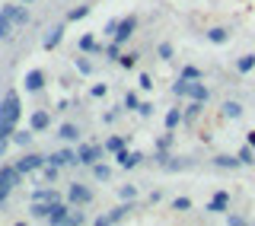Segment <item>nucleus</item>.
Masks as SVG:
<instances>
[{
	"label": "nucleus",
	"mask_w": 255,
	"mask_h": 226,
	"mask_svg": "<svg viewBox=\"0 0 255 226\" xmlns=\"http://www.w3.org/2000/svg\"><path fill=\"white\" fill-rule=\"evenodd\" d=\"M19 112H22V106H19V93L10 90V93L3 96V102H0V118L10 121V124H16V121H19Z\"/></svg>",
	"instance_id": "obj_1"
},
{
	"label": "nucleus",
	"mask_w": 255,
	"mask_h": 226,
	"mask_svg": "<svg viewBox=\"0 0 255 226\" xmlns=\"http://www.w3.org/2000/svg\"><path fill=\"white\" fill-rule=\"evenodd\" d=\"M106 153H109L106 147H96V143H80V147H77V163L93 169V166L99 163L102 156H106Z\"/></svg>",
	"instance_id": "obj_2"
},
{
	"label": "nucleus",
	"mask_w": 255,
	"mask_h": 226,
	"mask_svg": "<svg viewBox=\"0 0 255 226\" xmlns=\"http://www.w3.org/2000/svg\"><path fill=\"white\" fill-rule=\"evenodd\" d=\"M48 163V156H42V153H22L19 159H16V166H19V172L22 175H32V172H38V169H42Z\"/></svg>",
	"instance_id": "obj_3"
},
{
	"label": "nucleus",
	"mask_w": 255,
	"mask_h": 226,
	"mask_svg": "<svg viewBox=\"0 0 255 226\" xmlns=\"http://www.w3.org/2000/svg\"><path fill=\"white\" fill-rule=\"evenodd\" d=\"M0 16H6V19H13V26H16V29H26V26H29V10H26V6L3 3V10H0Z\"/></svg>",
	"instance_id": "obj_4"
},
{
	"label": "nucleus",
	"mask_w": 255,
	"mask_h": 226,
	"mask_svg": "<svg viewBox=\"0 0 255 226\" xmlns=\"http://www.w3.org/2000/svg\"><path fill=\"white\" fill-rule=\"evenodd\" d=\"M67 201H70V204H74V207H83V204H90V201H93V191L86 188V185L74 182V185H70V188H67Z\"/></svg>",
	"instance_id": "obj_5"
},
{
	"label": "nucleus",
	"mask_w": 255,
	"mask_h": 226,
	"mask_svg": "<svg viewBox=\"0 0 255 226\" xmlns=\"http://www.w3.org/2000/svg\"><path fill=\"white\" fill-rule=\"evenodd\" d=\"M207 214H227L230 211V191H214V198L207 201V207H204Z\"/></svg>",
	"instance_id": "obj_6"
},
{
	"label": "nucleus",
	"mask_w": 255,
	"mask_h": 226,
	"mask_svg": "<svg viewBox=\"0 0 255 226\" xmlns=\"http://www.w3.org/2000/svg\"><path fill=\"white\" fill-rule=\"evenodd\" d=\"M134 29H137V16H125V19L118 22V32H115V42H118V45H125L128 38L134 35Z\"/></svg>",
	"instance_id": "obj_7"
},
{
	"label": "nucleus",
	"mask_w": 255,
	"mask_h": 226,
	"mask_svg": "<svg viewBox=\"0 0 255 226\" xmlns=\"http://www.w3.org/2000/svg\"><path fill=\"white\" fill-rule=\"evenodd\" d=\"M115 159H118V166H122V169H134V166H140L143 153H137V150H118Z\"/></svg>",
	"instance_id": "obj_8"
},
{
	"label": "nucleus",
	"mask_w": 255,
	"mask_h": 226,
	"mask_svg": "<svg viewBox=\"0 0 255 226\" xmlns=\"http://www.w3.org/2000/svg\"><path fill=\"white\" fill-rule=\"evenodd\" d=\"M67 214H70V207H67V204H61V201H54V204H51V214H48V220H45V223H51V226H64V223H67Z\"/></svg>",
	"instance_id": "obj_9"
},
{
	"label": "nucleus",
	"mask_w": 255,
	"mask_h": 226,
	"mask_svg": "<svg viewBox=\"0 0 255 226\" xmlns=\"http://www.w3.org/2000/svg\"><path fill=\"white\" fill-rule=\"evenodd\" d=\"M22 83H26V93H42L45 90V74L35 67V70H29V74H26Z\"/></svg>",
	"instance_id": "obj_10"
},
{
	"label": "nucleus",
	"mask_w": 255,
	"mask_h": 226,
	"mask_svg": "<svg viewBox=\"0 0 255 226\" xmlns=\"http://www.w3.org/2000/svg\"><path fill=\"white\" fill-rule=\"evenodd\" d=\"M0 182H3V185H13V188H16V185H22V172H19V166H0Z\"/></svg>",
	"instance_id": "obj_11"
},
{
	"label": "nucleus",
	"mask_w": 255,
	"mask_h": 226,
	"mask_svg": "<svg viewBox=\"0 0 255 226\" xmlns=\"http://www.w3.org/2000/svg\"><path fill=\"white\" fill-rule=\"evenodd\" d=\"M188 99L207 102V99H211V90H207L204 83H198V80H188Z\"/></svg>",
	"instance_id": "obj_12"
},
{
	"label": "nucleus",
	"mask_w": 255,
	"mask_h": 226,
	"mask_svg": "<svg viewBox=\"0 0 255 226\" xmlns=\"http://www.w3.org/2000/svg\"><path fill=\"white\" fill-rule=\"evenodd\" d=\"M220 115H223V118H230V121L243 118V102H236V99H227V102L220 106Z\"/></svg>",
	"instance_id": "obj_13"
},
{
	"label": "nucleus",
	"mask_w": 255,
	"mask_h": 226,
	"mask_svg": "<svg viewBox=\"0 0 255 226\" xmlns=\"http://www.w3.org/2000/svg\"><path fill=\"white\" fill-rule=\"evenodd\" d=\"M48 124H51V115H48V112H45V109H38V112H35V115H32V118H29V127H32V131H35V134H38V131H45V127H48Z\"/></svg>",
	"instance_id": "obj_14"
},
{
	"label": "nucleus",
	"mask_w": 255,
	"mask_h": 226,
	"mask_svg": "<svg viewBox=\"0 0 255 226\" xmlns=\"http://www.w3.org/2000/svg\"><path fill=\"white\" fill-rule=\"evenodd\" d=\"M134 211V201H125V204H118V207H112V214H106L109 217V223H122L128 214Z\"/></svg>",
	"instance_id": "obj_15"
},
{
	"label": "nucleus",
	"mask_w": 255,
	"mask_h": 226,
	"mask_svg": "<svg viewBox=\"0 0 255 226\" xmlns=\"http://www.w3.org/2000/svg\"><path fill=\"white\" fill-rule=\"evenodd\" d=\"M214 166H217V169H239V166H243V159H239V153H236V156L220 153V156H214Z\"/></svg>",
	"instance_id": "obj_16"
},
{
	"label": "nucleus",
	"mask_w": 255,
	"mask_h": 226,
	"mask_svg": "<svg viewBox=\"0 0 255 226\" xmlns=\"http://www.w3.org/2000/svg\"><path fill=\"white\" fill-rule=\"evenodd\" d=\"M48 163H54V166H70V163H77V150H61V153H51V156H48Z\"/></svg>",
	"instance_id": "obj_17"
},
{
	"label": "nucleus",
	"mask_w": 255,
	"mask_h": 226,
	"mask_svg": "<svg viewBox=\"0 0 255 226\" xmlns=\"http://www.w3.org/2000/svg\"><path fill=\"white\" fill-rule=\"evenodd\" d=\"M29 214L35 217V220H48V214H51V201H32Z\"/></svg>",
	"instance_id": "obj_18"
},
{
	"label": "nucleus",
	"mask_w": 255,
	"mask_h": 226,
	"mask_svg": "<svg viewBox=\"0 0 255 226\" xmlns=\"http://www.w3.org/2000/svg\"><path fill=\"white\" fill-rule=\"evenodd\" d=\"M179 121H185V109H169L166 112V131H175V127H179Z\"/></svg>",
	"instance_id": "obj_19"
},
{
	"label": "nucleus",
	"mask_w": 255,
	"mask_h": 226,
	"mask_svg": "<svg viewBox=\"0 0 255 226\" xmlns=\"http://www.w3.org/2000/svg\"><path fill=\"white\" fill-rule=\"evenodd\" d=\"M61 38H64V26H54V29L45 35V51H54V48L61 45Z\"/></svg>",
	"instance_id": "obj_20"
},
{
	"label": "nucleus",
	"mask_w": 255,
	"mask_h": 226,
	"mask_svg": "<svg viewBox=\"0 0 255 226\" xmlns=\"http://www.w3.org/2000/svg\"><path fill=\"white\" fill-rule=\"evenodd\" d=\"M32 201H51L54 204V201H61V191L58 188H35L32 191Z\"/></svg>",
	"instance_id": "obj_21"
},
{
	"label": "nucleus",
	"mask_w": 255,
	"mask_h": 226,
	"mask_svg": "<svg viewBox=\"0 0 255 226\" xmlns=\"http://www.w3.org/2000/svg\"><path fill=\"white\" fill-rule=\"evenodd\" d=\"M207 42H214V45H227V42H230V32L223 29V26H214V29H207Z\"/></svg>",
	"instance_id": "obj_22"
},
{
	"label": "nucleus",
	"mask_w": 255,
	"mask_h": 226,
	"mask_svg": "<svg viewBox=\"0 0 255 226\" xmlns=\"http://www.w3.org/2000/svg\"><path fill=\"white\" fill-rule=\"evenodd\" d=\"M32 137H35V131L29 127V131H13V137H10V140L16 143V147H22V150H26L29 143H32Z\"/></svg>",
	"instance_id": "obj_23"
},
{
	"label": "nucleus",
	"mask_w": 255,
	"mask_h": 226,
	"mask_svg": "<svg viewBox=\"0 0 255 226\" xmlns=\"http://www.w3.org/2000/svg\"><path fill=\"white\" fill-rule=\"evenodd\" d=\"M13 35H16V26H13V19L0 16V42H10Z\"/></svg>",
	"instance_id": "obj_24"
},
{
	"label": "nucleus",
	"mask_w": 255,
	"mask_h": 226,
	"mask_svg": "<svg viewBox=\"0 0 255 226\" xmlns=\"http://www.w3.org/2000/svg\"><path fill=\"white\" fill-rule=\"evenodd\" d=\"M236 70L239 74H252L255 70V54H243V58L236 61Z\"/></svg>",
	"instance_id": "obj_25"
},
{
	"label": "nucleus",
	"mask_w": 255,
	"mask_h": 226,
	"mask_svg": "<svg viewBox=\"0 0 255 226\" xmlns=\"http://www.w3.org/2000/svg\"><path fill=\"white\" fill-rule=\"evenodd\" d=\"M58 137H64V140H77V137H80V127L67 121V124H61V127H58Z\"/></svg>",
	"instance_id": "obj_26"
},
{
	"label": "nucleus",
	"mask_w": 255,
	"mask_h": 226,
	"mask_svg": "<svg viewBox=\"0 0 255 226\" xmlns=\"http://www.w3.org/2000/svg\"><path fill=\"white\" fill-rule=\"evenodd\" d=\"M137 58H140L137 51H122V58H118V64H122L125 70H131V67H137Z\"/></svg>",
	"instance_id": "obj_27"
},
{
	"label": "nucleus",
	"mask_w": 255,
	"mask_h": 226,
	"mask_svg": "<svg viewBox=\"0 0 255 226\" xmlns=\"http://www.w3.org/2000/svg\"><path fill=\"white\" fill-rule=\"evenodd\" d=\"M201 109H204V102H198V99H191L188 106H185V121H195L198 115H201Z\"/></svg>",
	"instance_id": "obj_28"
},
{
	"label": "nucleus",
	"mask_w": 255,
	"mask_h": 226,
	"mask_svg": "<svg viewBox=\"0 0 255 226\" xmlns=\"http://www.w3.org/2000/svg\"><path fill=\"white\" fill-rule=\"evenodd\" d=\"M172 96H175V99H185V96H188V80L185 77H179L172 83Z\"/></svg>",
	"instance_id": "obj_29"
},
{
	"label": "nucleus",
	"mask_w": 255,
	"mask_h": 226,
	"mask_svg": "<svg viewBox=\"0 0 255 226\" xmlns=\"http://www.w3.org/2000/svg\"><path fill=\"white\" fill-rule=\"evenodd\" d=\"M80 51H86V54H90V51H99L102 54V45H96L93 35H83V38H80Z\"/></svg>",
	"instance_id": "obj_30"
},
{
	"label": "nucleus",
	"mask_w": 255,
	"mask_h": 226,
	"mask_svg": "<svg viewBox=\"0 0 255 226\" xmlns=\"http://www.w3.org/2000/svg\"><path fill=\"white\" fill-rule=\"evenodd\" d=\"M239 159H243V166H255V147L252 143H246V147L239 150Z\"/></svg>",
	"instance_id": "obj_31"
},
{
	"label": "nucleus",
	"mask_w": 255,
	"mask_h": 226,
	"mask_svg": "<svg viewBox=\"0 0 255 226\" xmlns=\"http://www.w3.org/2000/svg\"><path fill=\"white\" fill-rule=\"evenodd\" d=\"M102 54H106L109 61H118V58H122V45H118L115 38H112V45H106V48H102Z\"/></svg>",
	"instance_id": "obj_32"
},
{
	"label": "nucleus",
	"mask_w": 255,
	"mask_h": 226,
	"mask_svg": "<svg viewBox=\"0 0 255 226\" xmlns=\"http://www.w3.org/2000/svg\"><path fill=\"white\" fill-rule=\"evenodd\" d=\"M93 175H96L99 182H109V179H112V169H109L106 163H96V166H93Z\"/></svg>",
	"instance_id": "obj_33"
},
{
	"label": "nucleus",
	"mask_w": 255,
	"mask_h": 226,
	"mask_svg": "<svg viewBox=\"0 0 255 226\" xmlns=\"http://www.w3.org/2000/svg\"><path fill=\"white\" fill-rule=\"evenodd\" d=\"M106 150H109V153L125 150V137H109V140H106Z\"/></svg>",
	"instance_id": "obj_34"
},
{
	"label": "nucleus",
	"mask_w": 255,
	"mask_h": 226,
	"mask_svg": "<svg viewBox=\"0 0 255 226\" xmlns=\"http://www.w3.org/2000/svg\"><path fill=\"white\" fill-rule=\"evenodd\" d=\"M86 13H90V6H74V10L67 13V22H77V19H83Z\"/></svg>",
	"instance_id": "obj_35"
},
{
	"label": "nucleus",
	"mask_w": 255,
	"mask_h": 226,
	"mask_svg": "<svg viewBox=\"0 0 255 226\" xmlns=\"http://www.w3.org/2000/svg\"><path fill=\"white\" fill-rule=\"evenodd\" d=\"M13 131H16V124H10V121H3V118H0V137H3V140H10Z\"/></svg>",
	"instance_id": "obj_36"
},
{
	"label": "nucleus",
	"mask_w": 255,
	"mask_h": 226,
	"mask_svg": "<svg viewBox=\"0 0 255 226\" xmlns=\"http://www.w3.org/2000/svg\"><path fill=\"white\" fill-rule=\"evenodd\" d=\"M156 54H159L163 61H172V54H175V51H172V45H169V42H163V45L156 48Z\"/></svg>",
	"instance_id": "obj_37"
},
{
	"label": "nucleus",
	"mask_w": 255,
	"mask_h": 226,
	"mask_svg": "<svg viewBox=\"0 0 255 226\" xmlns=\"http://www.w3.org/2000/svg\"><path fill=\"white\" fill-rule=\"evenodd\" d=\"M74 64H77V70H80V74H83V77H90V74H93V64L86 61V58H77Z\"/></svg>",
	"instance_id": "obj_38"
},
{
	"label": "nucleus",
	"mask_w": 255,
	"mask_h": 226,
	"mask_svg": "<svg viewBox=\"0 0 255 226\" xmlns=\"http://www.w3.org/2000/svg\"><path fill=\"white\" fill-rule=\"evenodd\" d=\"M83 220H86V217L80 214V211H70V214H67V223H64V226H80Z\"/></svg>",
	"instance_id": "obj_39"
},
{
	"label": "nucleus",
	"mask_w": 255,
	"mask_h": 226,
	"mask_svg": "<svg viewBox=\"0 0 255 226\" xmlns=\"http://www.w3.org/2000/svg\"><path fill=\"white\" fill-rule=\"evenodd\" d=\"M140 106V99H137V93H125V109L131 112V109H137Z\"/></svg>",
	"instance_id": "obj_40"
},
{
	"label": "nucleus",
	"mask_w": 255,
	"mask_h": 226,
	"mask_svg": "<svg viewBox=\"0 0 255 226\" xmlns=\"http://www.w3.org/2000/svg\"><path fill=\"white\" fill-rule=\"evenodd\" d=\"M118 191H122V198H125V201H134V198H137V188H134V185H122Z\"/></svg>",
	"instance_id": "obj_41"
},
{
	"label": "nucleus",
	"mask_w": 255,
	"mask_h": 226,
	"mask_svg": "<svg viewBox=\"0 0 255 226\" xmlns=\"http://www.w3.org/2000/svg\"><path fill=\"white\" fill-rule=\"evenodd\" d=\"M118 22H122V19H109V22H106V29H102V35H112V38H115V32H118Z\"/></svg>",
	"instance_id": "obj_42"
},
{
	"label": "nucleus",
	"mask_w": 255,
	"mask_h": 226,
	"mask_svg": "<svg viewBox=\"0 0 255 226\" xmlns=\"http://www.w3.org/2000/svg\"><path fill=\"white\" fill-rule=\"evenodd\" d=\"M106 93H109V86H106V83H96L93 90H90V96H93V99H102Z\"/></svg>",
	"instance_id": "obj_43"
},
{
	"label": "nucleus",
	"mask_w": 255,
	"mask_h": 226,
	"mask_svg": "<svg viewBox=\"0 0 255 226\" xmlns=\"http://www.w3.org/2000/svg\"><path fill=\"white\" fill-rule=\"evenodd\" d=\"M227 223L230 226H246L249 220H246V217H239V214H227Z\"/></svg>",
	"instance_id": "obj_44"
},
{
	"label": "nucleus",
	"mask_w": 255,
	"mask_h": 226,
	"mask_svg": "<svg viewBox=\"0 0 255 226\" xmlns=\"http://www.w3.org/2000/svg\"><path fill=\"white\" fill-rule=\"evenodd\" d=\"M172 207H175V211H191V201H188V198H175Z\"/></svg>",
	"instance_id": "obj_45"
},
{
	"label": "nucleus",
	"mask_w": 255,
	"mask_h": 226,
	"mask_svg": "<svg viewBox=\"0 0 255 226\" xmlns=\"http://www.w3.org/2000/svg\"><path fill=\"white\" fill-rule=\"evenodd\" d=\"M182 77H185V80H201V70H198V67H185Z\"/></svg>",
	"instance_id": "obj_46"
},
{
	"label": "nucleus",
	"mask_w": 255,
	"mask_h": 226,
	"mask_svg": "<svg viewBox=\"0 0 255 226\" xmlns=\"http://www.w3.org/2000/svg\"><path fill=\"white\" fill-rule=\"evenodd\" d=\"M137 83H140V90H153V77H150V74H140Z\"/></svg>",
	"instance_id": "obj_47"
},
{
	"label": "nucleus",
	"mask_w": 255,
	"mask_h": 226,
	"mask_svg": "<svg viewBox=\"0 0 255 226\" xmlns=\"http://www.w3.org/2000/svg\"><path fill=\"white\" fill-rule=\"evenodd\" d=\"M137 112H140L143 118H150V115H153V102H140V106H137Z\"/></svg>",
	"instance_id": "obj_48"
},
{
	"label": "nucleus",
	"mask_w": 255,
	"mask_h": 226,
	"mask_svg": "<svg viewBox=\"0 0 255 226\" xmlns=\"http://www.w3.org/2000/svg\"><path fill=\"white\" fill-rule=\"evenodd\" d=\"M10 191H13V185H3V182H0V204H6V198H10Z\"/></svg>",
	"instance_id": "obj_49"
},
{
	"label": "nucleus",
	"mask_w": 255,
	"mask_h": 226,
	"mask_svg": "<svg viewBox=\"0 0 255 226\" xmlns=\"http://www.w3.org/2000/svg\"><path fill=\"white\" fill-rule=\"evenodd\" d=\"M169 143H172V134L159 137V140H156V150H169Z\"/></svg>",
	"instance_id": "obj_50"
},
{
	"label": "nucleus",
	"mask_w": 255,
	"mask_h": 226,
	"mask_svg": "<svg viewBox=\"0 0 255 226\" xmlns=\"http://www.w3.org/2000/svg\"><path fill=\"white\" fill-rule=\"evenodd\" d=\"M10 143H13V140H3V137H0V159L6 156V147H10Z\"/></svg>",
	"instance_id": "obj_51"
},
{
	"label": "nucleus",
	"mask_w": 255,
	"mask_h": 226,
	"mask_svg": "<svg viewBox=\"0 0 255 226\" xmlns=\"http://www.w3.org/2000/svg\"><path fill=\"white\" fill-rule=\"evenodd\" d=\"M246 143H252V147H255V131H249V137H246Z\"/></svg>",
	"instance_id": "obj_52"
},
{
	"label": "nucleus",
	"mask_w": 255,
	"mask_h": 226,
	"mask_svg": "<svg viewBox=\"0 0 255 226\" xmlns=\"http://www.w3.org/2000/svg\"><path fill=\"white\" fill-rule=\"evenodd\" d=\"M19 3H32V0H19Z\"/></svg>",
	"instance_id": "obj_53"
}]
</instances>
